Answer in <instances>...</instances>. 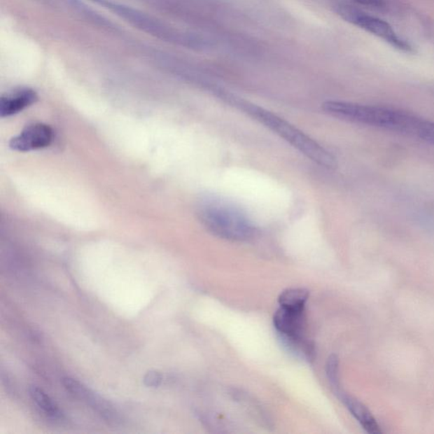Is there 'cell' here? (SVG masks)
Here are the masks:
<instances>
[{"instance_id": "cell-2", "label": "cell", "mask_w": 434, "mask_h": 434, "mask_svg": "<svg viewBox=\"0 0 434 434\" xmlns=\"http://www.w3.org/2000/svg\"><path fill=\"white\" fill-rule=\"evenodd\" d=\"M201 223L213 235L232 242H244L255 234L248 217L234 204L217 198H206L198 207Z\"/></svg>"}, {"instance_id": "cell-4", "label": "cell", "mask_w": 434, "mask_h": 434, "mask_svg": "<svg viewBox=\"0 0 434 434\" xmlns=\"http://www.w3.org/2000/svg\"><path fill=\"white\" fill-rule=\"evenodd\" d=\"M53 130L46 124L34 123L27 126L21 134L10 139L12 150L29 152L49 147L53 141Z\"/></svg>"}, {"instance_id": "cell-12", "label": "cell", "mask_w": 434, "mask_h": 434, "mask_svg": "<svg viewBox=\"0 0 434 434\" xmlns=\"http://www.w3.org/2000/svg\"><path fill=\"white\" fill-rule=\"evenodd\" d=\"M62 384L68 392H70L71 395L76 397L80 398V399H84L87 393L90 391L85 386L83 385L78 380L72 379V377H63Z\"/></svg>"}, {"instance_id": "cell-6", "label": "cell", "mask_w": 434, "mask_h": 434, "mask_svg": "<svg viewBox=\"0 0 434 434\" xmlns=\"http://www.w3.org/2000/svg\"><path fill=\"white\" fill-rule=\"evenodd\" d=\"M38 99L37 92L28 88H18L7 92L0 99V116L4 118L18 114L33 106Z\"/></svg>"}, {"instance_id": "cell-1", "label": "cell", "mask_w": 434, "mask_h": 434, "mask_svg": "<svg viewBox=\"0 0 434 434\" xmlns=\"http://www.w3.org/2000/svg\"><path fill=\"white\" fill-rule=\"evenodd\" d=\"M220 98L228 104L238 108L251 118L279 135L297 150L311 159L321 167L331 169L336 166V159L328 150L315 141L311 136L304 134L286 120L280 118L262 107L256 106L227 92H218Z\"/></svg>"}, {"instance_id": "cell-10", "label": "cell", "mask_w": 434, "mask_h": 434, "mask_svg": "<svg viewBox=\"0 0 434 434\" xmlns=\"http://www.w3.org/2000/svg\"><path fill=\"white\" fill-rule=\"evenodd\" d=\"M29 393L31 399L48 416L54 418V419L62 418L63 413L60 411L58 405L41 388L36 387V386H31Z\"/></svg>"}, {"instance_id": "cell-11", "label": "cell", "mask_w": 434, "mask_h": 434, "mask_svg": "<svg viewBox=\"0 0 434 434\" xmlns=\"http://www.w3.org/2000/svg\"><path fill=\"white\" fill-rule=\"evenodd\" d=\"M326 375H327L329 384L335 393L341 391L340 379V361L337 356L332 355L328 357L326 364Z\"/></svg>"}, {"instance_id": "cell-8", "label": "cell", "mask_w": 434, "mask_h": 434, "mask_svg": "<svg viewBox=\"0 0 434 434\" xmlns=\"http://www.w3.org/2000/svg\"><path fill=\"white\" fill-rule=\"evenodd\" d=\"M309 292L304 288L285 289L279 296L280 307L292 309H304L309 299Z\"/></svg>"}, {"instance_id": "cell-7", "label": "cell", "mask_w": 434, "mask_h": 434, "mask_svg": "<svg viewBox=\"0 0 434 434\" xmlns=\"http://www.w3.org/2000/svg\"><path fill=\"white\" fill-rule=\"evenodd\" d=\"M336 396L343 402L351 415L359 421L365 431L370 434L382 433L380 426L377 423L374 416L360 400L356 399L355 397L347 395L342 391V389L337 392Z\"/></svg>"}, {"instance_id": "cell-13", "label": "cell", "mask_w": 434, "mask_h": 434, "mask_svg": "<svg viewBox=\"0 0 434 434\" xmlns=\"http://www.w3.org/2000/svg\"><path fill=\"white\" fill-rule=\"evenodd\" d=\"M162 382L163 376L158 371L148 372L144 377V384L148 388H159Z\"/></svg>"}, {"instance_id": "cell-3", "label": "cell", "mask_w": 434, "mask_h": 434, "mask_svg": "<svg viewBox=\"0 0 434 434\" xmlns=\"http://www.w3.org/2000/svg\"><path fill=\"white\" fill-rule=\"evenodd\" d=\"M342 15L345 19L353 23L354 25L359 27L361 29L384 40L385 42L391 44L392 46H395L397 49L405 51L411 50L409 44L405 43V40L400 38V36L396 33L393 27L387 22L384 21V20L354 9H345L342 11Z\"/></svg>"}, {"instance_id": "cell-14", "label": "cell", "mask_w": 434, "mask_h": 434, "mask_svg": "<svg viewBox=\"0 0 434 434\" xmlns=\"http://www.w3.org/2000/svg\"><path fill=\"white\" fill-rule=\"evenodd\" d=\"M360 5L372 7V8H380L384 6V0H356Z\"/></svg>"}, {"instance_id": "cell-5", "label": "cell", "mask_w": 434, "mask_h": 434, "mask_svg": "<svg viewBox=\"0 0 434 434\" xmlns=\"http://www.w3.org/2000/svg\"><path fill=\"white\" fill-rule=\"evenodd\" d=\"M273 324L281 340L298 341L305 339L307 320L304 309L279 307L273 316Z\"/></svg>"}, {"instance_id": "cell-9", "label": "cell", "mask_w": 434, "mask_h": 434, "mask_svg": "<svg viewBox=\"0 0 434 434\" xmlns=\"http://www.w3.org/2000/svg\"><path fill=\"white\" fill-rule=\"evenodd\" d=\"M84 400H86L88 405L104 420L115 423L119 419L118 413L114 405L94 392L88 391Z\"/></svg>"}]
</instances>
